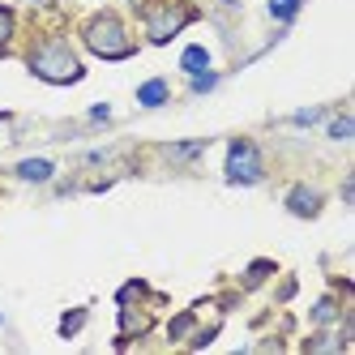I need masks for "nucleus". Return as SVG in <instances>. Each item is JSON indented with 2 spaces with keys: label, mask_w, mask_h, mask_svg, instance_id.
<instances>
[{
  "label": "nucleus",
  "mask_w": 355,
  "mask_h": 355,
  "mask_svg": "<svg viewBox=\"0 0 355 355\" xmlns=\"http://www.w3.org/2000/svg\"><path fill=\"white\" fill-rule=\"evenodd\" d=\"M31 69L39 73V78H47V82H78L82 78V64H78V56H73L64 43H43L31 56Z\"/></svg>",
  "instance_id": "f257e3e1"
},
{
  "label": "nucleus",
  "mask_w": 355,
  "mask_h": 355,
  "mask_svg": "<svg viewBox=\"0 0 355 355\" xmlns=\"http://www.w3.org/2000/svg\"><path fill=\"white\" fill-rule=\"evenodd\" d=\"M86 47L98 56H129L133 52V43H129V35H124V26L116 17H94L86 26Z\"/></svg>",
  "instance_id": "f03ea898"
},
{
  "label": "nucleus",
  "mask_w": 355,
  "mask_h": 355,
  "mask_svg": "<svg viewBox=\"0 0 355 355\" xmlns=\"http://www.w3.org/2000/svg\"><path fill=\"white\" fill-rule=\"evenodd\" d=\"M257 175H261L257 150H252L248 141H236V146H232V155H227V180H232V184H252Z\"/></svg>",
  "instance_id": "7ed1b4c3"
},
{
  "label": "nucleus",
  "mask_w": 355,
  "mask_h": 355,
  "mask_svg": "<svg viewBox=\"0 0 355 355\" xmlns=\"http://www.w3.org/2000/svg\"><path fill=\"white\" fill-rule=\"evenodd\" d=\"M184 21H189V9H150L146 13V31H150L155 43H167Z\"/></svg>",
  "instance_id": "20e7f679"
},
{
  "label": "nucleus",
  "mask_w": 355,
  "mask_h": 355,
  "mask_svg": "<svg viewBox=\"0 0 355 355\" xmlns=\"http://www.w3.org/2000/svg\"><path fill=\"white\" fill-rule=\"evenodd\" d=\"M287 206H291L295 214H304V218H309V214H317V206H321V197H317L313 189H304V184H300V189H295V193L287 197Z\"/></svg>",
  "instance_id": "39448f33"
},
{
  "label": "nucleus",
  "mask_w": 355,
  "mask_h": 355,
  "mask_svg": "<svg viewBox=\"0 0 355 355\" xmlns=\"http://www.w3.org/2000/svg\"><path fill=\"white\" fill-rule=\"evenodd\" d=\"M17 175H21V180H47V175H52V163H47V159H26L17 167Z\"/></svg>",
  "instance_id": "423d86ee"
},
{
  "label": "nucleus",
  "mask_w": 355,
  "mask_h": 355,
  "mask_svg": "<svg viewBox=\"0 0 355 355\" xmlns=\"http://www.w3.org/2000/svg\"><path fill=\"white\" fill-rule=\"evenodd\" d=\"M137 98H141L146 107H159L163 98H167V86H163V82H146V86L137 90Z\"/></svg>",
  "instance_id": "0eeeda50"
},
{
  "label": "nucleus",
  "mask_w": 355,
  "mask_h": 355,
  "mask_svg": "<svg viewBox=\"0 0 355 355\" xmlns=\"http://www.w3.org/2000/svg\"><path fill=\"white\" fill-rule=\"evenodd\" d=\"M206 64H210V52H206V47H189V52H184V69H189V73H201Z\"/></svg>",
  "instance_id": "6e6552de"
},
{
  "label": "nucleus",
  "mask_w": 355,
  "mask_h": 355,
  "mask_svg": "<svg viewBox=\"0 0 355 355\" xmlns=\"http://www.w3.org/2000/svg\"><path fill=\"white\" fill-rule=\"evenodd\" d=\"M295 5H300V0H270V13L278 21H287V17H295Z\"/></svg>",
  "instance_id": "1a4fd4ad"
},
{
  "label": "nucleus",
  "mask_w": 355,
  "mask_h": 355,
  "mask_svg": "<svg viewBox=\"0 0 355 355\" xmlns=\"http://www.w3.org/2000/svg\"><path fill=\"white\" fill-rule=\"evenodd\" d=\"M9 35H13V13H9V9H0V47L9 43Z\"/></svg>",
  "instance_id": "9d476101"
},
{
  "label": "nucleus",
  "mask_w": 355,
  "mask_h": 355,
  "mask_svg": "<svg viewBox=\"0 0 355 355\" xmlns=\"http://www.w3.org/2000/svg\"><path fill=\"white\" fill-rule=\"evenodd\" d=\"M329 133H334V137H351V133H355V124L343 116V120H334V124H329Z\"/></svg>",
  "instance_id": "9b49d317"
},
{
  "label": "nucleus",
  "mask_w": 355,
  "mask_h": 355,
  "mask_svg": "<svg viewBox=\"0 0 355 355\" xmlns=\"http://www.w3.org/2000/svg\"><path fill=\"white\" fill-rule=\"evenodd\" d=\"M329 317H334V304H329V300L317 304V321H329Z\"/></svg>",
  "instance_id": "f8f14e48"
},
{
  "label": "nucleus",
  "mask_w": 355,
  "mask_h": 355,
  "mask_svg": "<svg viewBox=\"0 0 355 355\" xmlns=\"http://www.w3.org/2000/svg\"><path fill=\"white\" fill-rule=\"evenodd\" d=\"M78 325H82V313H69V317H64V334H73Z\"/></svg>",
  "instance_id": "ddd939ff"
},
{
  "label": "nucleus",
  "mask_w": 355,
  "mask_h": 355,
  "mask_svg": "<svg viewBox=\"0 0 355 355\" xmlns=\"http://www.w3.org/2000/svg\"><path fill=\"white\" fill-rule=\"evenodd\" d=\"M193 86H197V90H210V86H214V73H201V78H197Z\"/></svg>",
  "instance_id": "4468645a"
}]
</instances>
